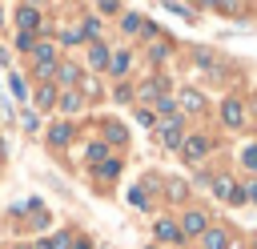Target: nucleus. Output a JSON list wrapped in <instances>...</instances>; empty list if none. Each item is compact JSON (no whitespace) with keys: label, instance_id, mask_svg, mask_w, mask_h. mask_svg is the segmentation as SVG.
Instances as JSON below:
<instances>
[{"label":"nucleus","instance_id":"f257e3e1","mask_svg":"<svg viewBox=\"0 0 257 249\" xmlns=\"http://www.w3.org/2000/svg\"><path fill=\"white\" fill-rule=\"evenodd\" d=\"M157 137H161V145H181V116H169V125Z\"/></svg>","mask_w":257,"mask_h":249},{"label":"nucleus","instance_id":"f03ea898","mask_svg":"<svg viewBox=\"0 0 257 249\" xmlns=\"http://www.w3.org/2000/svg\"><path fill=\"white\" fill-rule=\"evenodd\" d=\"M56 76H60V84H64V88H72V84H80V68H76V64H68V60H64V64L56 68Z\"/></svg>","mask_w":257,"mask_h":249},{"label":"nucleus","instance_id":"7ed1b4c3","mask_svg":"<svg viewBox=\"0 0 257 249\" xmlns=\"http://www.w3.org/2000/svg\"><path fill=\"white\" fill-rule=\"evenodd\" d=\"M205 153H209V141H205V137H189V141H185V157H189V161H197V157H205Z\"/></svg>","mask_w":257,"mask_h":249},{"label":"nucleus","instance_id":"20e7f679","mask_svg":"<svg viewBox=\"0 0 257 249\" xmlns=\"http://www.w3.org/2000/svg\"><path fill=\"white\" fill-rule=\"evenodd\" d=\"M181 229H185V233H205V213H197V209H193V213H185Z\"/></svg>","mask_w":257,"mask_h":249},{"label":"nucleus","instance_id":"39448f33","mask_svg":"<svg viewBox=\"0 0 257 249\" xmlns=\"http://www.w3.org/2000/svg\"><path fill=\"white\" fill-rule=\"evenodd\" d=\"M88 64H92V68H108V48H104V44H92V48H88Z\"/></svg>","mask_w":257,"mask_h":249},{"label":"nucleus","instance_id":"423d86ee","mask_svg":"<svg viewBox=\"0 0 257 249\" xmlns=\"http://www.w3.org/2000/svg\"><path fill=\"white\" fill-rule=\"evenodd\" d=\"M221 116H225V120H229L233 129H237V125L245 120V116H241V104H237V100H225V104H221Z\"/></svg>","mask_w":257,"mask_h":249},{"label":"nucleus","instance_id":"0eeeda50","mask_svg":"<svg viewBox=\"0 0 257 249\" xmlns=\"http://www.w3.org/2000/svg\"><path fill=\"white\" fill-rule=\"evenodd\" d=\"M16 16H20V24H24V32H32V28L40 24V12H36V8H28V4H24V8L16 12Z\"/></svg>","mask_w":257,"mask_h":249},{"label":"nucleus","instance_id":"6e6552de","mask_svg":"<svg viewBox=\"0 0 257 249\" xmlns=\"http://www.w3.org/2000/svg\"><path fill=\"white\" fill-rule=\"evenodd\" d=\"M205 249H229V237H225L221 229H209V233H205Z\"/></svg>","mask_w":257,"mask_h":249},{"label":"nucleus","instance_id":"1a4fd4ad","mask_svg":"<svg viewBox=\"0 0 257 249\" xmlns=\"http://www.w3.org/2000/svg\"><path fill=\"white\" fill-rule=\"evenodd\" d=\"M201 104H205V100H201V92H193V88H189V92H181V108H189V112H201Z\"/></svg>","mask_w":257,"mask_h":249},{"label":"nucleus","instance_id":"9d476101","mask_svg":"<svg viewBox=\"0 0 257 249\" xmlns=\"http://www.w3.org/2000/svg\"><path fill=\"white\" fill-rule=\"evenodd\" d=\"M157 237H161V241H177V237H181V229H177L173 221H157Z\"/></svg>","mask_w":257,"mask_h":249},{"label":"nucleus","instance_id":"9b49d317","mask_svg":"<svg viewBox=\"0 0 257 249\" xmlns=\"http://www.w3.org/2000/svg\"><path fill=\"white\" fill-rule=\"evenodd\" d=\"M60 104H64V112H76V108H80L84 100H80V92H72V88H68V92L60 96Z\"/></svg>","mask_w":257,"mask_h":249},{"label":"nucleus","instance_id":"f8f14e48","mask_svg":"<svg viewBox=\"0 0 257 249\" xmlns=\"http://www.w3.org/2000/svg\"><path fill=\"white\" fill-rule=\"evenodd\" d=\"M108 68H112V72H124V68H128V52H116V56H108Z\"/></svg>","mask_w":257,"mask_h":249},{"label":"nucleus","instance_id":"ddd939ff","mask_svg":"<svg viewBox=\"0 0 257 249\" xmlns=\"http://www.w3.org/2000/svg\"><path fill=\"white\" fill-rule=\"evenodd\" d=\"M48 137H52V145H64V141H68V125H52Z\"/></svg>","mask_w":257,"mask_h":249},{"label":"nucleus","instance_id":"4468645a","mask_svg":"<svg viewBox=\"0 0 257 249\" xmlns=\"http://www.w3.org/2000/svg\"><path fill=\"white\" fill-rule=\"evenodd\" d=\"M120 28H124V32H137V28H141V16H137V12H128V16L120 20Z\"/></svg>","mask_w":257,"mask_h":249},{"label":"nucleus","instance_id":"2eb2a0df","mask_svg":"<svg viewBox=\"0 0 257 249\" xmlns=\"http://www.w3.org/2000/svg\"><path fill=\"white\" fill-rule=\"evenodd\" d=\"M36 100H40V104H52V100H56V88H52V84H44V88L36 92Z\"/></svg>","mask_w":257,"mask_h":249},{"label":"nucleus","instance_id":"dca6fc26","mask_svg":"<svg viewBox=\"0 0 257 249\" xmlns=\"http://www.w3.org/2000/svg\"><path fill=\"white\" fill-rule=\"evenodd\" d=\"M241 161H245V169H257V145H249V149L241 153Z\"/></svg>","mask_w":257,"mask_h":249},{"label":"nucleus","instance_id":"f3484780","mask_svg":"<svg viewBox=\"0 0 257 249\" xmlns=\"http://www.w3.org/2000/svg\"><path fill=\"white\" fill-rule=\"evenodd\" d=\"M60 40H64V44H76V40H80V28H60Z\"/></svg>","mask_w":257,"mask_h":249},{"label":"nucleus","instance_id":"a211bd4d","mask_svg":"<svg viewBox=\"0 0 257 249\" xmlns=\"http://www.w3.org/2000/svg\"><path fill=\"white\" fill-rule=\"evenodd\" d=\"M116 173H120L116 161H100V177H116Z\"/></svg>","mask_w":257,"mask_h":249},{"label":"nucleus","instance_id":"6ab92c4d","mask_svg":"<svg viewBox=\"0 0 257 249\" xmlns=\"http://www.w3.org/2000/svg\"><path fill=\"white\" fill-rule=\"evenodd\" d=\"M100 157H104V145H100V141H96V145H88V161H92V165H96V161H100Z\"/></svg>","mask_w":257,"mask_h":249},{"label":"nucleus","instance_id":"aec40b11","mask_svg":"<svg viewBox=\"0 0 257 249\" xmlns=\"http://www.w3.org/2000/svg\"><path fill=\"white\" fill-rule=\"evenodd\" d=\"M8 84H12V96H24V80H20V76H12Z\"/></svg>","mask_w":257,"mask_h":249},{"label":"nucleus","instance_id":"412c9836","mask_svg":"<svg viewBox=\"0 0 257 249\" xmlns=\"http://www.w3.org/2000/svg\"><path fill=\"white\" fill-rule=\"evenodd\" d=\"M108 141H124V129L120 125H108Z\"/></svg>","mask_w":257,"mask_h":249},{"label":"nucleus","instance_id":"4be33fe9","mask_svg":"<svg viewBox=\"0 0 257 249\" xmlns=\"http://www.w3.org/2000/svg\"><path fill=\"white\" fill-rule=\"evenodd\" d=\"M36 249H52V241H36Z\"/></svg>","mask_w":257,"mask_h":249},{"label":"nucleus","instance_id":"5701e85b","mask_svg":"<svg viewBox=\"0 0 257 249\" xmlns=\"http://www.w3.org/2000/svg\"><path fill=\"white\" fill-rule=\"evenodd\" d=\"M68 249H88V241H76V245H68Z\"/></svg>","mask_w":257,"mask_h":249},{"label":"nucleus","instance_id":"b1692460","mask_svg":"<svg viewBox=\"0 0 257 249\" xmlns=\"http://www.w3.org/2000/svg\"><path fill=\"white\" fill-rule=\"evenodd\" d=\"M249 197H253V201H257V185H253V189H249Z\"/></svg>","mask_w":257,"mask_h":249},{"label":"nucleus","instance_id":"393cba45","mask_svg":"<svg viewBox=\"0 0 257 249\" xmlns=\"http://www.w3.org/2000/svg\"><path fill=\"white\" fill-rule=\"evenodd\" d=\"M0 24H4V8H0Z\"/></svg>","mask_w":257,"mask_h":249},{"label":"nucleus","instance_id":"a878e982","mask_svg":"<svg viewBox=\"0 0 257 249\" xmlns=\"http://www.w3.org/2000/svg\"><path fill=\"white\" fill-rule=\"evenodd\" d=\"M16 249H24V245H16Z\"/></svg>","mask_w":257,"mask_h":249}]
</instances>
